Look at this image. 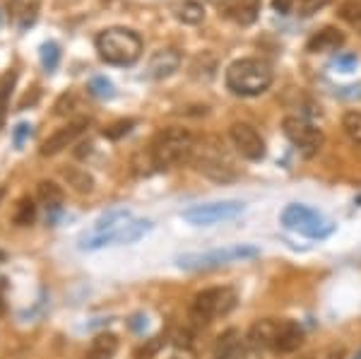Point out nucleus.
Instances as JSON below:
<instances>
[{
	"label": "nucleus",
	"instance_id": "obj_1",
	"mask_svg": "<svg viewBox=\"0 0 361 359\" xmlns=\"http://www.w3.org/2000/svg\"><path fill=\"white\" fill-rule=\"evenodd\" d=\"M304 345V328L296 321L289 318H265L258 321L248 333L246 347L260 352V350H272L277 355H292L299 347Z\"/></svg>",
	"mask_w": 361,
	"mask_h": 359
},
{
	"label": "nucleus",
	"instance_id": "obj_2",
	"mask_svg": "<svg viewBox=\"0 0 361 359\" xmlns=\"http://www.w3.org/2000/svg\"><path fill=\"white\" fill-rule=\"evenodd\" d=\"M190 162L195 164L197 171L205 174L207 178H212L217 183H231L238 178L234 159H231L229 150L224 147L222 138L217 135H205L200 140H195Z\"/></svg>",
	"mask_w": 361,
	"mask_h": 359
},
{
	"label": "nucleus",
	"instance_id": "obj_3",
	"mask_svg": "<svg viewBox=\"0 0 361 359\" xmlns=\"http://www.w3.org/2000/svg\"><path fill=\"white\" fill-rule=\"evenodd\" d=\"M226 87L238 97H258L270 90L275 71L263 58H241L226 68Z\"/></svg>",
	"mask_w": 361,
	"mask_h": 359
},
{
	"label": "nucleus",
	"instance_id": "obj_4",
	"mask_svg": "<svg viewBox=\"0 0 361 359\" xmlns=\"http://www.w3.org/2000/svg\"><path fill=\"white\" fill-rule=\"evenodd\" d=\"M195 147V135L188 128H164L154 135L152 145H149V162L154 169H171V166L180 164V162L190 159Z\"/></svg>",
	"mask_w": 361,
	"mask_h": 359
},
{
	"label": "nucleus",
	"instance_id": "obj_5",
	"mask_svg": "<svg viewBox=\"0 0 361 359\" xmlns=\"http://www.w3.org/2000/svg\"><path fill=\"white\" fill-rule=\"evenodd\" d=\"M94 46L99 58L111 66H133L142 56V39L137 32L126 27H109L97 34Z\"/></svg>",
	"mask_w": 361,
	"mask_h": 359
},
{
	"label": "nucleus",
	"instance_id": "obj_6",
	"mask_svg": "<svg viewBox=\"0 0 361 359\" xmlns=\"http://www.w3.org/2000/svg\"><path fill=\"white\" fill-rule=\"evenodd\" d=\"M236 306V292L231 287H212L195 294L190 304V318L195 323H209L217 316H226Z\"/></svg>",
	"mask_w": 361,
	"mask_h": 359
},
{
	"label": "nucleus",
	"instance_id": "obj_7",
	"mask_svg": "<svg viewBox=\"0 0 361 359\" xmlns=\"http://www.w3.org/2000/svg\"><path fill=\"white\" fill-rule=\"evenodd\" d=\"M258 256V248L255 246H224V248H214V251L205 253H185L178 258V265L185 270H209V268H219V265H229L236 260H246Z\"/></svg>",
	"mask_w": 361,
	"mask_h": 359
},
{
	"label": "nucleus",
	"instance_id": "obj_8",
	"mask_svg": "<svg viewBox=\"0 0 361 359\" xmlns=\"http://www.w3.org/2000/svg\"><path fill=\"white\" fill-rule=\"evenodd\" d=\"M282 224L292 231H299V234L308 236V239H323L333 231V224L328 219H323V215H318L316 210L306 205H287L282 210Z\"/></svg>",
	"mask_w": 361,
	"mask_h": 359
},
{
	"label": "nucleus",
	"instance_id": "obj_9",
	"mask_svg": "<svg viewBox=\"0 0 361 359\" xmlns=\"http://www.w3.org/2000/svg\"><path fill=\"white\" fill-rule=\"evenodd\" d=\"M241 200H217V202H202V205H193L188 210H183L185 222L195 224V227H209V224L226 222V219H234L243 212Z\"/></svg>",
	"mask_w": 361,
	"mask_h": 359
},
{
	"label": "nucleus",
	"instance_id": "obj_10",
	"mask_svg": "<svg viewBox=\"0 0 361 359\" xmlns=\"http://www.w3.org/2000/svg\"><path fill=\"white\" fill-rule=\"evenodd\" d=\"M282 130L289 138V142L296 145L304 157H313L318 154V150L323 147V130L316 128L313 123H308L301 116H287L282 121Z\"/></svg>",
	"mask_w": 361,
	"mask_h": 359
},
{
	"label": "nucleus",
	"instance_id": "obj_11",
	"mask_svg": "<svg viewBox=\"0 0 361 359\" xmlns=\"http://www.w3.org/2000/svg\"><path fill=\"white\" fill-rule=\"evenodd\" d=\"M229 138L234 142L236 152L250 162H258L265 157V140L260 133L248 123H234L229 128Z\"/></svg>",
	"mask_w": 361,
	"mask_h": 359
},
{
	"label": "nucleus",
	"instance_id": "obj_12",
	"mask_svg": "<svg viewBox=\"0 0 361 359\" xmlns=\"http://www.w3.org/2000/svg\"><path fill=\"white\" fill-rule=\"evenodd\" d=\"M87 126H90V121H87V118L70 121L68 126H63V128H58L54 135L46 138L44 145H42V154H44V157H54V154L63 152V150H66L68 145L75 142V138L82 135Z\"/></svg>",
	"mask_w": 361,
	"mask_h": 359
},
{
	"label": "nucleus",
	"instance_id": "obj_13",
	"mask_svg": "<svg viewBox=\"0 0 361 359\" xmlns=\"http://www.w3.org/2000/svg\"><path fill=\"white\" fill-rule=\"evenodd\" d=\"M180 68V54L176 49H159L154 51L147 63V73L152 80H166Z\"/></svg>",
	"mask_w": 361,
	"mask_h": 359
},
{
	"label": "nucleus",
	"instance_id": "obj_14",
	"mask_svg": "<svg viewBox=\"0 0 361 359\" xmlns=\"http://www.w3.org/2000/svg\"><path fill=\"white\" fill-rule=\"evenodd\" d=\"M342 44H345V34H342L340 29L323 27L320 32H316L308 39L306 49L311 51V54H328V51H340Z\"/></svg>",
	"mask_w": 361,
	"mask_h": 359
},
{
	"label": "nucleus",
	"instance_id": "obj_15",
	"mask_svg": "<svg viewBox=\"0 0 361 359\" xmlns=\"http://www.w3.org/2000/svg\"><path fill=\"white\" fill-rule=\"evenodd\" d=\"M260 0H234V3L226 8V17L229 20H234L236 25H241V27H248V25H253L255 20H258V15H260Z\"/></svg>",
	"mask_w": 361,
	"mask_h": 359
},
{
	"label": "nucleus",
	"instance_id": "obj_16",
	"mask_svg": "<svg viewBox=\"0 0 361 359\" xmlns=\"http://www.w3.org/2000/svg\"><path fill=\"white\" fill-rule=\"evenodd\" d=\"M118 350V338L114 333H102L92 340L90 350L85 352V359H114Z\"/></svg>",
	"mask_w": 361,
	"mask_h": 359
},
{
	"label": "nucleus",
	"instance_id": "obj_17",
	"mask_svg": "<svg viewBox=\"0 0 361 359\" xmlns=\"http://www.w3.org/2000/svg\"><path fill=\"white\" fill-rule=\"evenodd\" d=\"M241 355V335L234 328L224 331L214 345V359H238Z\"/></svg>",
	"mask_w": 361,
	"mask_h": 359
},
{
	"label": "nucleus",
	"instance_id": "obj_18",
	"mask_svg": "<svg viewBox=\"0 0 361 359\" xmlns=\"http://www.w3.org/2000/svg\"><path fill=\"white\" fill-rule=\"evenodd\" d=\"M173 15H176V20L180 25L195 27L205 20V8H202L200 0H180L176 8H173Z\"/></svg>",
	"mask_w": 361,
	"mask_h": 359
},
{
	"label": "nucleus",
	"instance_id": "obj_19",
	"mask_svg": "<svg viewBox=\"0 0 361 359\" xmlns=\"http://www.w3.org/2000/svg\"><path fill=\"white\" fill-rule=\"evenodd\" d=\"M10 10H13V15L17 17L20 27L27 29L29 25H34V20H37L39 3L37 0H10Z\"/></svg>",
	"mask_w": 361,
	"mask_h": 359
},
{
	"label": "nucleus",
	"instance_id": "obj_20",
	"mask_svg": "<svg viewBox=\"0 0 361 359\" xmlns=\"http://www.w3.org/2000/svg\"><path fill=\"white\" fill-rule=\"evenodd\" d=\"M37 195L42 200V205H46L49 210H58L63 205V188L54 181H39Z\"/></svg>",
	"mask_w": 361,
	"mask_h": 359
},
{
	"label": "nucleus",
	"instance_id": "obj_21",
	"mask_svg": "<svg viewBox=\"0 0 361 359\" xmlns=\"http://www.w3.org/2000/svg\"><path fill=\"white\" fill-rule=\"evenodd\" d=\"M63 176H66L68 186H73L78 193H92V188H94V178L85 169H80V166H68V169H63Z\"/></svg>",
	"mask_w": 361,
	"mask_h": 359
},
{
	"label": "nucleus",
	"instance_id": "obj_22",
	"mask_svg": "<svg viewBox=\"0 0 361 359\" xmlns=\"http://www.w3.org/2000/svg\"><path fill=\"white\" fill-rule=\"evenodd\" d=\"M149 229H152V222H147V219H135V222H128L126 227L118 231V239H116V244H133V241H137L140 236L147 234Z\"/></svg>",
	"mask_w": 361,
	"mask_h": 359
},
{
	"label": "nucleus",
	"instance_id": "obj_23",
	"mask_svg": "<svg viewBox=\"0 0 361 359\" xmlns=\"http://www.w3.org/2000/svg\"><path fill=\"white\" fill-rule=\"evenodd\" d=\"M15 83H17V73L15 71H8V73L0 75V126H3V121H5V114H8L10 97H13Z\"/></svg>",
	"mask_w": 361,
	"mask_h": 359
},
{
	"label": "nucleus",
	"instance_id": "obj_24",
	"mask_svg": "<svg viewBox=\"0 0 361 359\" xmlns=\"http://www.w3.org/2000/svg\"><path fill=\"white\" fill-rule=\"evenodd\" d=\"M342 128H345L349 140L361 150V111H347L342 116Z\"/></svg>",
	"mask_w": 361,
	"mask_h": 359
},
{
	"label": "nucleus",
	"instance_id": "obj_25",
	"mask_svg": "<svg viewBox=\"0 0 361 359\" xmlns=\"http://www.w3.org/2000/svg\"><path fill=\"white\" fill-rule=\"evenodd\" d=\"M13 219H15V224H20V227L32 224L34 219H37V205H34V200L32 198H22L20 202H17Z\"/></svg>",
	"mask_w": 361,
	"mask_h": 359
},
{
	"label": "nucleus",
	"instance_id": "obj_26",
	"mask_svg": "<svg viewBox=\"0 0 361 359\" xmlns=\"http://www.w3.org/2000/svg\"><path fill=\"white\" fill-rule=\"evenodd\" d=\"M39 56H42V66L46 73H54L58 68V63H61V49H58L56 42H46L42 44V49H39Z\"/></svg>",
	"mask_w": 361,
	"mask_h": 359
},
{
	"label": "nucleus",
	"instance_id": "obj_27",
	"mask_svg": "<svg viewBox=\"0 0 361 359\" xmlns=\"http://www.w3.org/2000/svg\"><path fill=\"white\" fill-rule=\"evenodd\" d=\"M90 95H94L97 99H111V97L116 95V87L109 78L97 75V78L90 80Z\"/></svg>",
	"mask_w": 361,
	"mask_h": 359
},
{
	"label": "nucleus",
	"instance_id": "obj_28",
	"mask_svg": "<svg viewBox=\"0 0 361 359\" xmlns=\"http://www.w3.org/2000/svg\"><path fill=\"white\" fill-rule=\"evenodd\" d=\"M340 17L347 22L352 29H357L361 34V5L359 3H345L340 8Z\"/></svg>",
	"mask_w": 361,
	"mask_h": 359
},
{
	"label": "nucleus",
	"instance_id": "obj_29",
	"mask_svg": "<svg viewBox=\"0 0 361 359\" xmlns=\"http://www.w3.org/2000/svg\"><path fill=\"white\" fill-rule=\"evenodd\" d=\"M133 126H135V121H133V118L116 121V123H111L106 130H104V138H109V140H118V138H123V135H128V133L133 130Z\"/></svg>",
	"mask_w": 361,
	"mask_h": 359
},
{
	"label": "nucleus",
	"instance_id": "obj_30",
	"mask_svg": "<svg viewBox=\"0 0 361 359\" xmlns=\"http://www.w3.org/2000/svg\"><path fill=\"white\" fill-rule=\"evenodd\" d=\"M357 63H359V58L354 56V54H337V58L333 61V66L340 73H352L354 68H357Z\"/></svg>",
	"mask_w": 361,
	"mask_h": 359
},
{
	"label": "nucleus",
	"instance_id": "obj_31",
	"mask_svg": "<svg viewBox=\"0 0 361 359\" xmlns=\"http://www.w3.org/2000/svg\"><path fill=\"white\" fill-rule=\"evenodd\" d=\"M29 135H32V126L29 123H17L13 128V140H15L17 147H22Z\"/></svg>",
	"mask_w": 361,
	"mask_h": 359
},
{
	"label": "nucleus",
	"instance_id": "obj_32",
	"mask_svg": "<svg viewBox=\"0 0 361 359\" xmlns=\"http://www.w3.org/2000/svg\"><path fill=\"white\" fill-rule=\"evenodd\" d=\"M330 0H301V15H313V13H318L320 8H325Z\"/></svg>",
	"mask_w": 361,
	"mask_h": 359
},
{
	"label": "nucleus",
	"instance_id": "obj_33",
	"mask_svg": "<svg viewBox=\"0 0 361 359\" xmlns=\"http://www.w3.org/2000/svg\"><path fill=\"white\" fill-rule=\"evenodd\" d=\"M73 104H75V97L73 95H63L61 99L56 102V114H68V111H73Z\"/></svg>",
	"mask_w": 361,
	"mask_h": 359
},
{
	"label": "nucleus",
	"instance_id": "obj_34",
	"mask_svg": "<svg viewBox=\"0 0 361 359\" xmlns=\"http://www.w3.org/2000/svg\"><path fill=\"white\" fill-rule=\"evenodd\" d=\"M345 357V347H328V350H323L318 357H311V359H342Z\"/></svg>",
	"mask_w": 361,
	"mask_h": 359
},
{
	"label": "nucleus",
	"instance_id": "obj_35",
	"mask_svg": "<svg viewBox=\"0 0 361 359\" xmlns=\"http://www.w3.org/2000/svg\"><path fill=\"white\" fill-rule=\"evenodd\" d=\"M340 97H349V99H361V85H349V87H342L337 92Z\"/></svg>",
	"mask_w": 361,
	"mask_h": 359
},
{
	"label": "nucleus",
	"instance_id": "obj_36",
	"mask_svg": "<svg viewBox=\"0 0 361 359\" xmlns=\"http://www.w3.org/2000/svg\"><path fill=\"white\" fill-rule=\"evenodd\" d=\"M272 8H275L279 15H289L294 8V0H272Z\"/></svg>",
	"mask_w": 361,
	"mask_h": 359
},
{
	"label": "nucleus",
	"instance_id": "obj_37",
	"mask_svg": "<svg viewBox=\"0 0 361 359\" xmlns=\"http://www.w3.org/2000/svg\"><path fill=\"white\" fill-rule=\"evenodd\" d=\"M3 282H5V280H0V316L5 314V302H3Z\"/></svg>",
	"mask_w": 361,
	"mask_h": 359
},
{
	"label": "nucleus",
	"instance_id": "obj_38",
	"mask_svg": "<svg viewBox=\"0 0 361 359\" xmlns=\"http://www.w3.org/2000/svg\"><path fill=\"white\" fill-rule=\"evenodd\" d=\"M207 3H212V5H224V3H229V0H207Z\"/></svg>",
	"mask_w": 361,
	"mask_h": 359
},
{
	"label": "nucleus",
	"instance_id": "obj_39",
	"mask_svg": "<svg viewBox=\"0 0 361 359\" xmlns=\"http://www.w3.org/2000/svg\"><path fill=\"white\" fill-rule=\"evenodd\" d=\"M3 260H5V253H3V251H0V263H3Z\"/></svg>",
	"mask_w": 361,
	"mask_h": 359
}]
</instances>
